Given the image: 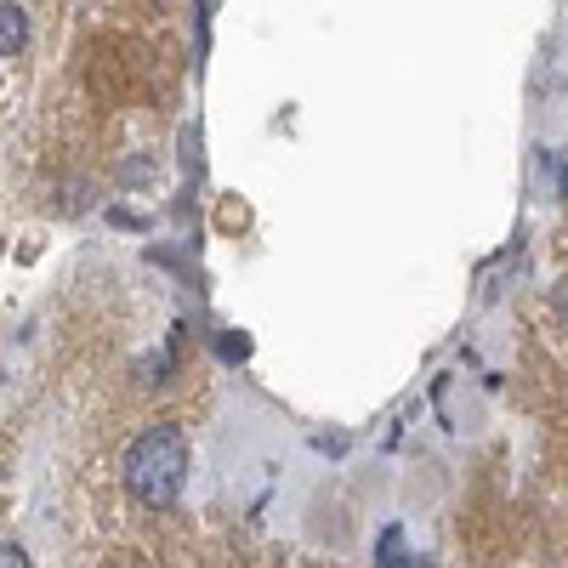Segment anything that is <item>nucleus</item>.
<instances>
[{
    "label": "nucleus",
    "instance_id": "nucleus-1",
    "mask_svg": "<svg viewBox=\"0 0 568 568\" xmlns=\"http://www.w3.org/2000/svg\"><path fill=\"white\" fill-rule=\"evenodd\" d=\"M182 478H187V444L182 433L165 420V426H149L131 455H125V489L136 506H149V511H171L176 495H182Z\"/></svg>",
    "mask_w": 568,
    "mask_h": 568
},
{
    "label": "nucleus",
    "instance_id": "nucleus-2",
    "mask_svg": "<svg viewBox=\"0 0 568 568\" xmlns=\"http://www.w3.org/2000/svg\"><path fill=\"white\" fill-rule=\"evenodd\" d=\"M23 45H29V12L7 0V7H0V58H18Z\"/></svg>",
    "mask_w": 568,
    "mask_h": 568
},
{
    "label": "nucleus",
    "instance_id": "nucleus-3",
    "mask_svg": "<svg viewBox=\"0 0 568 568\" xmlns=\"http://www.w3.org/2000/svg\"><path fill=\"white\" fill-rule=\"evenodd\" d=\"M0 568H29V551L18 540H0Z\"/></svg>",
    "mask_w": 568,
    "mask_h": 568
}]
</instances>
